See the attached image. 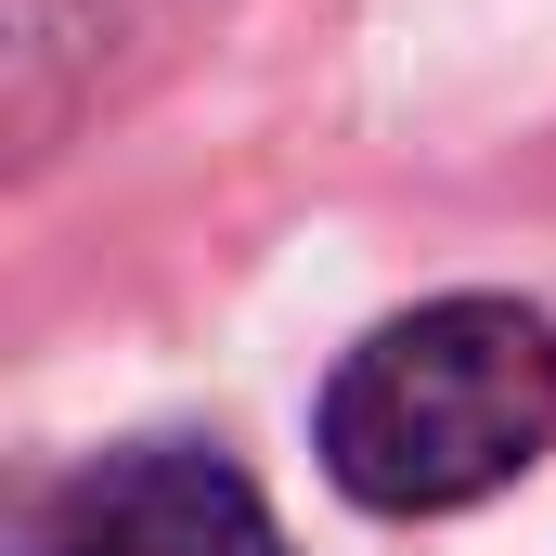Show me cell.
<instances>
[{
  "mask_svg": "<svg viewBox=\"0 0 556 556\" xmlns=\"http://www.w3.org/2000/svg\"><path fill=\"white\" fill-rule=\"evenodd\" d=\"M544 440H556V324L518 298H440L415 324L363 337L324 389V466L389 518L505 492Z\"/></svg>",
  "mask_w": 556,
  "mask_h": 556,
  "instance_id": "obj_1",
  "label": "cell"
},
{
  "mask_svg": "<svg viewBox=\"0 0 556 556\" xmlns=\"http://www.w3.org/2000/svg\"><path fill=\"white\" fill-rule=\"evenodd\" d=\"M52 556H285V531L247 466L155 440V453H104L52 505Z\"/></svg>",
  "mask_w": 556,
  "mask_h": 556,
  "instance_id": "obj_2",
  "label": "cell"
}]
</instances>
